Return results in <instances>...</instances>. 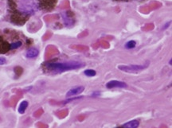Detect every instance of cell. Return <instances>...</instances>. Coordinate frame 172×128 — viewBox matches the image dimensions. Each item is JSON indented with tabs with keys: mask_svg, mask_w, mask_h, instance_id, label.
<instances>
[{
	"mask_svg": "<svg viewBox=\"0 0 172 128\" xmlns=\"http://www.w3.org/2000/svg\"><path fill=\"white\" fill-rule=\"evenodd\" d=\"M57 2L58 0H7L10 22L17 25H23L38 13L53 11Z\"/></svg>",
	"mask_w": 172,
	"mask_h": 128,
	"instance_id": "1",
	"label": "cell"
},
{
	"mask_svg": "<svg viewBox=\"0 0 172 128\" xmlns=\"http://www.w3.org/2000/svg\"><path fill=\"white\" fill-rule=\"evenodd\" d=\"M28 39L22 34L13 30H0V54H7L28 45Z\"/></svg>",
	"mask_w": 172,
	"mask_h": 128,
	"instance_id": "2",
	"label": "cell"
},
{
	"mask_svg": "<svg viewBox=\"0 0 172 128\" xmlns=\"http://www.w3.org/2000/svg\"><path fill=\"white\" fill-rule=\"evenodd\" d=\"M85 66V64L79 62H48L42 65L44 72L49 74H58L66 71L75 70L81 69Z\"/></svg>",
	"mask_w": 172,
	"mask_h": 128,
	"instance_id": "3",
	"label": "cell"
},
{
	"mask_svg": "<svg viewBox=\"0 0 172 128\" xmlns=\"http://www.w3.org/2000/svg\"><path fill=\"white\" fill-rule=\"evenodd\" d=\"M150 62H147L144 65H119L118 69L125 72H137L147 68Z\"/></svg>",
	"mask_w": 172,
	"mask_h": 128,
	"instance_id": "4",
	"label": "cell"
},
{
	"mask_svg": "<svg viewBox=\"0 0 172 128\" xmlns=\"http://www.w3.org/2000/svg\"><path fill=\"white\" fill-rule=\"evenodd\" d=\"M74 15L70 11H66L64 14H62V17H63L64 22L66 26H70V25H74L75 23V18Z\"/></svg>",
	"mask_w": 172,
	"mask_h": 128,
	"instance_id": "5",
	"label": "cell"
},
{
	"mask_svg": "<svg viewBox=\"0 0 172 128\" xmlns=\"http://www.w3.org/2000/svg\"><path fill=\"white\" fill-rule=\"evenodd\" d=\"M128 87L127 84L125 82L120 81V80H111V81L108 82L106 84V88L109 89H116V88H119V89H126Z\"/></svg>",
	"mask_w": 172,
	"mask_h": 128,
	"instance_id": "6",
	"label": "cell"
},
{
	"mask_svg": "<svg viewBox=\"0 0 172 128\" xmlns=\"http://www.w3.org/2000/svg\"><path fill=\"white\" fill-rule=\"evenodd\" d=\"M84 90H85V87L84 86L74 87V88L69 89V92L66 93V96L67 97H72V96H75L77 95H80L81 93L84 92Z\"/></svg>",
	"mask_w": 172,
	"mask_h": 128,
	"instance_id": "7",
	"label": "cell"
},
{
	"mask_svg": "<svg viewBox=\"0 0 172 128\" xmlns=\"http://www.w3.org/2000/svg\"><path fill=\"white\" fill-rule=\"evenodd\" d=\"M38 54H39V50L35 47H31L26 53V57L30 58V59L35 58L38 56Z\"/></svg>",
	"mask_w": 172,
	"mask_h": 128,
	"instance_id": "8",
	"label": "cell"
},
{
	"mask_svg": "<svg viewBox=\"0 0 172 128\" xmlns=\"http://www.w3.org/2000/svg\"><path fill=\"white\" fill-rule=\"evenodd\" d=\"M139 126H140V121L135 119L121 125L119 126V128H137Z\"/></svg>",
	"mask_w": 172,
	"mask_h": 128,
	"instance_id": "9",
	"label": "cell"
},
{
	"mask_svg": "<svg viewBox=\"0 0 172 128\" xmlns=\"http://www.w3.org/2000/svg\"><path fill=\"white\" fill-rule=\"evenodd\" d=\"M28 105H29V103H28L26 100L22 101V103L19 104V107H18V112L20 114H24L25 113L26 110L28 107Z\"/></svg>",
	"mask_w": 172,
	"mask_h": 128,
	"instance_id": "10",
	"label": "cell"
},
{
	"mask_svg": "<svg viewBox=\"0 0 172 128\" xmlns=\"http://www.w3.org/2000/svg\"><path fill=\"white\" fill-rule=\"evenodd\" d=\"M136 46V42L133 40H131L129 42H128L127 43L125 44V48L127 49H134L135 47Z\"/></svg>",
	"mask_w": 172,
	"mask_h": 128,
	"instance_id": "11",
	"label": "cell"
},
{
	"mask_svg": "<svg viewBox=\"0 0 172 128\" xmlns=\"http://www.w3.org/2000/svg\"><path fill=\"white\" fill-rule=\"evenodd\" d=\"M84 74H85L86 76H89V77H92V76H95L96 75V72L93 69H86V70L84 71Z\"/></svg>",
	"mask_w": 172,
	"mask_h": 128,
	"instance_id": "12",
	"label": "cell"
},
{
	"mask_svg": "<svg viewBox=\"0 0 172 128\" xmlns=\"http://www.w3.org/2000/svg\"><path fill=\"white\" fill-rule=\"evenodd\" d=\"M114 1H116V2H144V1H147V0H114Z\"/></svg>",
	"mask_w": 172,
	"mask_h": 128,
	"instance_id": "13",
	"label": "cell"
},
{
	"mask_svg": "<svg viewBox=\"0 0 172 128\" xmlns=\"http://www.w3.org/2000/svg\"><path fill=\"white\" fill-rule=\"evenodd\" d=\"M19 69H20V67H16V68L15 69V73L17 74V76H20L22 72V69H20V71H18L19 70Z\"/></svg>",
	"mask_w": 172,
	"mask_h": 128,
	"instance_id": "14",
	"label": "cell"
},
{
	"mask_svg": "<svg viewBox=\"0 0 172 128\" xmlns=\"http://www.w3.org/2000/svg\"><path fill=\"white\" fill-rule=\"evenodd\" d=\"M7 64V59L5 57H0V65H3Z\"/></svg>",
	"mask_w": 172,
	"mask_h": 128,
	"instance_id": "15",
	"label": "cell"
},
{
	"mask_svg": "<svg viewBox=\"0 0 172 128\" xmlns=\"http://www.w3.org/2000/svg\"><path fill=\"white\" fill-rule=\"evenodd\" d=\"M171 62H172V60H171V59H170V62H169V65H172V64H171Z\"/></svg>",
	"mask_w": 172,
	"mask_h": 128,
	"instance_id": "16",
	"label": "cell"
}]
</instances>
